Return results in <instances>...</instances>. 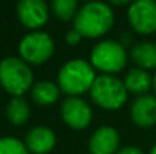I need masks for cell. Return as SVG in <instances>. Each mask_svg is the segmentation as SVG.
<instances>
[{
  "instance_id": "obj_1",
  "label": "cell",
  "mask_w": 156,
  "mask_h": 154,
  "mask_svg": "<svg viewBox=\"0 0 156 154\" xmlns=\"http://www.w3.org/2000/svg\"><path fill=\"white\" fill-rule=\"evenodd\" d=\"M114 23V12L103 2H90L83 5L74 18V29L88 38H97L106 33Z\"/></svg>"
},
{
  "instance_id": "obj_2",
  "label": "cell",
  "mask_w": 156,
  "mask_h": 154,
  "mask_svg": "<svg viewBox=\"0 0 156 154\" xmlns=\"http://www.w3.org/2000/svg\"><path fill=\"white\" fill-rule=\"evenodd\" d=\"M96 80L93 67L83 59L68 60L58 74V85L65 94L76 97L91 89Z\"/></svg>"
},
{
  "instance_id": "obj_3",
  "label": "cell",
  "mask_w": 156,
  "mask_h": 154,
  "mask_svg": "<svg viewBox=\"0 0 156 154\" xmlns=\"http://www.w3.org/2000/svg\"><path fill=\"white\" fill-rule=\"evenodd\" d=\"M34 82V74L29 65L15 56H8L0 60V85L14 97L23 95Z\"/></svg>"
},
{
  "instance_id": "obj_4",
  "label": "cell",
  "mask_w": 156,
  "mask_h": 154,
  "mask_svg": "<svg viewBox=\"0 0 156 154\" xmlns=\"http://www.w3.org/2000/svg\"><path fill=\"white\" fill-rule=\"evenodd\" d=\"M90 92L93 100L100 107L109 110L120 109L127 98V89L124 83L111 74H102L96 77Z\"/></svg>"
},
{
  "instance_id": "obj_5",
  "label": "cell",
  "mask_w": 156,
  "mask_h": 154,
  "mask_svg": "<svg viewBox=\"0 0 156 154\" xmlns=\"http://www.w3.org/2000/svg\"><path fill=\"white\" fill-rule=\"evenodd\" d=\"M126 50L117 41H100L91 51V62L103 73H117L126 65Z\"/></svg>"
},
{
  "instance_id": "obj_6",
  "label": "cell",
  "mask_w": 156,
  "mask_h": 154,
  "mask_svg": "<svg viewBox=\"0 0 156 154\" xmlns=\"http://www.w3.org/2000/svg\"><path fill=\"white\" fill-rule=\"evenodd\" d=\"M55 44L46 32H32L23 36L18 51L23 60L27 63H44L53 54Z\"/></svg>"
},
{
  "instance_id": "obj_7",
  "label": "cell",
  "mask_w": 156,
  "mask_h": 154,
  "mask_svg": "<svg viewBox=\"0 0 156 154\" xmlns=\"http://www.w3.org/2000/svg\"><path fill=\"white\" fill-rule=\"evenodd\" d=\"M129 21L138 33H152L156 30V2L136 0L127 11Z\"/></svg>"
},
{
  "instance_id": "obj_8",
  "label": "cell",
  "mask_w": 156,
  "mask_h": 154,
  "mask_svg": "<svg viewBox=\"0 0 156 154\" xmlns=\"http://www.w3.org/2000/svg\"><path fill=\"white\" fill-rule=\"evenodd\" d=\"M61 115L67 125L77 130L88 127L93 118L91 107L79 97H67L61 106Z\"/></svg>"
},
{
  "instance_id": "obj_9",
  "label": "cell",
  "mask_w": 156,
  "mask_h": 154,
  "mask_svg": "<svg viewBox=\"0 0 156 154\" xmlns=\"http://www.w3.org/2000/svg\"><path fill=\"white\" fill-rule=\"evenodd\" d=\"M17 14L23 26L38 29L49 20V6L44 0H21L17 5Z\"/></svg>"
},
{
  "instance_id": "obj_10",
  "label": "cell",
  "mask_w": 156,
  "mask_h": 154,
  "mask_svg": "<svg viewBox=\"0 0 156 154\" xmlns=\"http://www.w3.org/2000/svg\"><path fill=\"white\" fill-rule=\"evenodd\" d=\"M118 144V132L114 127L103 125L93 133L90 139V151L91 154H115Z\"/></svg>"
},
{
  "instance_id": "obj_11",
  "label": "cell",
  "mask_w": 156,
  "mask_h": 154,
  "mask_svg": "<svg viewBox=\"0 0 156 154\" xmlns=\"http://www.w3.org/2000/svg\"><path fill=\"white\" fill-rule=\"evenodd\" d=\"M132 121L141 127H152L156 124V97L141 95L135 98L130 107Z\"/></svg>"
},
{
  "instance_id": "obj_12",
  "label": "cell",
  "mask_w": 156,
  "mask_h": 154,
  "mask_svg": "<svg viewBox=\"0 0 156 154\" xmlns=\"http://www.w3.org/2000/svg\"><path fill=\"white\" fill-rule=\"evenodd\" d=\"M55 144H56V136L53 130L43 125L30 128L29 133L26 135V142H24L27 150L35 154H47L53 150Z\"/></svg>"
},
{
  "instance_id": "obj_13",
  "label": "cell",
  "mask_w": 156,
  "mask_h": 154,
  "mask_svg": "<svg viewBox=\"0 0 156 154\" xmlns=\"http://www.w3.org/2000/svg\"><path fill=\"white\" fill-rule=\"evenodd\" d=\"M124 86L129 92L135 94V95H146V92L150 89L152 86V77L150 74L143 70V68H133L127 73L126 79H124Z\"/></svg>"
},
{
  "instance_id": "obj_14",
  "label": "cell",
  "mask_w": 156,
  "mask_h": 154,
  "mask_svg": "<svg viewBox=\"0 0 156 154\" xmlns=\"http://www.w3.org/2000/svg\"><path fill=\"white\" fill-rule=\"evenodd\" d=\"M130 56L143 70L156 68V44L153 43H141L135 46L130 51Z\"/></svg>"
},
{
  "instance_id": "obj_15",
  "label": "cell",
  "mask_w": 156,
  "mask_h": 154,
  "mask_svg": "<svg viewBox=\"0 0 156 154\" xmlns=\"http://www.w3.org/2000/svg\"><path fill=\"white\" fill-rule=\"evenodd\" d=\"M58 97H59V88L49 80L37 82L32 88V98L38 104H43V106L52 104L58 100Z\"/></svg>"
},
{
  "instance_id": "obj_16",
  "label": "cell",
  "mask_w": 156,
  "mask_h": 154,
  "mask_svg": "<svg viewBox=\"0 0 156 154\" xmlns=\"http://www.w3.org/2000/svg\"><path fill=\"white\" fill-rule=\"evenodd\" d=\"M6 116L15 125L24 124L29 118V106L26 100H23L21 97H12L6 107Z\"/></svg>"
},
{
  "instance_id": "obj_17",
  "label": "cell",
  "mask_w": 156,
  "mask_h": 154,
  "mask_svg": "<svg viewBox=\"0 0 156 154\" xmlns=\"http://www.w3.org/2000/svg\"><path fill=\"white\" fill-rule=\"evenodd\" d=\"M52 9H53V14L59 20L67 21V20H70L76 14L77 2L76 0H53Z\"/></svg>"
},
{
  "instance_id": "obj_18",
  "label": "cell",
  "mask_w": 156,
  "mask_h": 154,
  "mask_svg": "<svg viewBox=\"0 0 156 154\" xmlns=\"http://www.w3.org/2000/svg\"><path fill=\"white\" fill-rule=\"evenodd\" d=\"M0 154H29L27 147L15 138H0Z\"/></svg>"
},
{
  "instance_id": "obj_19",
  "label": "cell",
  "mask_w": 156,
  "mask_h": 154,
  "mask_svg": "<svg viewBox=\"0 0 156 154\" xmlns=\"http://www.w3.org/2000/svg\"><path fill=\"white\" fill-rule=\"evenodd\" d=\"M80 38H82V35H80L76 29H71V30L67 33V43H68V44H71V46L77 44V43L80 41Z\"/></svg>"
},
{
  "instance_id": "obj_20",
  "label": "cell",
  "mask_w": 156,
  "mask_h": 154,
  "mask_svg": "<svg viewBox=\"0 0 156 154\" xmlns=\"http://www.w3.org/2000/svg\"><path fill=\"white\" fill-rule=\"evenodd\" d=\"M115 154H144V153L140 148H136V147H124V148L118 150Z\"/></svg>"
},
{
  "instance_id": "obj_21",
  "label": "cell",
  "mask_w": 156,
  "mask_h": 154,
  "mask_svg": "<svg viewBox=\"0 0 156 154\" xmlns=\"http://www.w3.org/2000/svg\"><path fill=\"white\" fill-rule=\"evenodd\" d=\"M150 154H156V145L152 148V150H150Z\"/></svg>"
},
{
  "instance_id": "obj_22",
  "label": "cell",
  "mask_w": 156,
  "mask_h": 154,
  "mask_svg": "<svg viewBox=\"0 0 156 154\" xmlns=\"http://www.w3.org/2000/svg\"><path fill=\"white\" fill-rule=\"evenodd\" d=\"M153 88H155V92H156V76H155V79H153Z\"/></svg>"
}]
</instances>
